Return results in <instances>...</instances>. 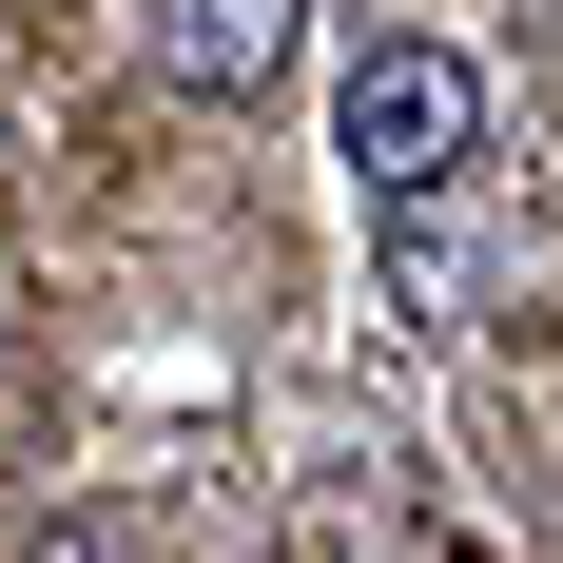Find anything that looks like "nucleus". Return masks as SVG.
Segmentation results:
<instances>
[{"mask_svg": "<svg viewBox=\"0 0 563 563\" xmlns=\"http://www.w3.org/2000/svg\"><path fill=\"white\" fill-rule=\"evenodd\" d=\"M466 136H486L466 40H428V20H408V40H369V58H350V175H369V195H448V175H466Z\"/></svg>", "mask_w": 563, "mask_h": 563, "instance_id": "obj_1", "label": "nucleus"}, {"mask_svg": "<svg viewBox=\"0 0 563 563\" xmlns=\"http://www.w3.org/2000/svg\"><path fill=\"white\" fill-rule=\"evenodd\" d=\"M136 40H156V78H195V98H253L291 58V0H136Z\"/></svg>", "mask_w": 563, "mask_h": 563, "instance_id": "obj_2", "label": "nucleus"}, {"mask_svg": "<svg viewBox=\"0 0 563 563\" xmlns=\"http://www.w3.org/2000/svg\"><path fill=\"white\" fill-rule=\"evenodd\" d=\"M0 350H20V291H0Z\"/></svg>", "mask_w": 563, "mask_h": 563, "instance_id": "obj_3", "label": "nucleus"}]
</instances>
